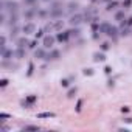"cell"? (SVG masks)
<instances>
[{"label":"cell","mask_w":132,"mask_h":132,"mask_svg":"<svg viewBox=\"0 0 132 132\" xmlns=\"http://www.w3.org/2000/svg\"><path fill=\"white\" fill-rule=\"evenodd\" d=\"M50 17L51 19H59V17H62L64 16V10H62V6L59 5V3H54L51 8H50Z\"/></svg>","instance_id":"1"},{"label":"cell","mask_w":132,"mask_h":132,"mask_svg":"<svg viewBox=\"0 0 132 132\" xmlns=\"http://www.w3.org/2000/svg\"><path fill=\"white\" fill-rule=\"evenodd\" d=\"M6 10L10 13H17L19 11V3L17 2H2V13H5Z\"/></svg>","instance_id":"2"},{"label":"cell","mask_w":132,"mask_h":132,"mask_svg":"<svg viewBox=\"0 0 132 132\" xmlns=\"http://www.w3.org/2000/svg\"><path fill=\"white\" fill-rule=\"evenodd\" d=\"M84 22V16L82 14H79V13H76V14H73L72 17H70V20H69V23L72 25V27H78L79 23H82Z\"/></svg>","instance_id":"3"},{"label":"cell","mask_w":132,"mask_h":132,"mask_svg":"<svg viewBox=\"0 0 132 132\" xmlns=\"http://www.w3.org/2000/svg\"><path fill=\"white\" fill-rule=\"evenodd\" d=\"M36 101H37V96H36V95H28V96L20 103V104H22L23 107L30 109V107H33V106H34V103H36Z\"/></svg>","instance_id":"4"},{"label":"cell","mask_w":132,"mask_h":132,"mask_svg":"<svg viewBox=\"0 0 132 132\" xmlns=\"http://www.w3.org/2000/svg\"><path fill=\"white\" fill-rule=\"evenodd\" d=\"M22 31H23V34H25V36L33 34V33H36V25H34L33 22H27V23L22 27Z\"/></svg>","instance_id":"5"},{"label":"cell","mask_w":132,"mask_h":132,"mask_svg":"<svg viewBox=\"0 0 132 132\" xmlns=\"http://www.w3.org/2000/svg\"><path fill=\"white\" fill-rule=\"evenodd\" d=\"M54 40H56V37H53V36H50V34L44 36V40H42V45H44V48H53V45H54Z\"/></svg>","instance_id":"6"},{"label":"cell","mask_w":132,"mask_h":132,"mask_svg":"<svg viewBox=\"0 0 132 132\" xmlns=\"http://www.w3.org/2000/svg\"><path fill=\"white\" fill-rule=\"evenodd\" d=\"M70 37H72V36H70V33H69V31H61V33H57V34H56V40H57V42H61V44H62V42H64V44H65V42H69V39H70Z\"/></svg>","instance_id":"7"},{"label":"cell","mask_w":132,"mask_h":132,"mask_svg":"<svg viewBox=\"0 0 132 132\" xmlns=\"http://www.w3.org/2000/svg\"><path fill=\"white\" fill-rule=\"evenodd\" d=\"M34 16H37V11H36V8H34V6H30V8H28V10H25V13H23L25 20H31Z\"/></svg>","instance_id":"8"},{"label":"cell","mask_w":132,"mask_h":132,"mask_svg":"<svg viewBox=\"0 0 132 132\" xmlns=\"http://www.w3.org/2000/svg\"><path fill=\"white\" fill-rule=\"evenodd\" d=\"M59 57H61V51H59V50H56V48H53V50L47 54L45 61H57Z\"/></svg>","instance_id":"9"},{"label":"cell","mask_w":132,"mask_h":132,"mask_svg":"<svg viewBox=\"0 0 132 132\" xmlns=\"http://www.w3.org/2000/svg\"><path fill=\"white\" fill-rule=\"evenodd\" d=\"M106 34H107L109 37H112L113 40H117V39H118V34H120V30H118L117 27H110V28H109V31H107Z\"/></svg>","instance_id":"10"},{"label":"cell","mask_w":132,"mask_h":132,"mask_svg":"<svg viewBox=\"0 0 132 132\" xmlns=\"http://www.w3.org/2000/svg\"><path fill=\"white\" fill-rule=\"evenodd\" d=\"M47 51H45V48H36L34 50V57H37V59H45L47 57Z\"/></svg>","instance_id":"11"},{"label":"cell","mask_w":132,"mask_h":132,"mask_svg":"<svg viewBox=\"0 0 132 132\" xmlns=\"http://www.w3.org/2000/svg\"><path fill=\"white\" fill-rule=\"evenodd\" d=\"M13 57H14V50H8V48H6V50L2 53V59H3V61H11Z\"/></svg>","instance_id":"12"},{"label":"cell","mask_w":132,"mask_h":132,"mask_svg":"<svg viewBox=\"0 0 132 132\" xmlns=\"http://www.w3.org/2000/svg\"><path fill=\"white\" fill-rule=\"evenodd\" d=\"M106 59H107V57H106L104 51H103V53H100V51L93 53V61H95V62H104Z\"/></svg>","instance_id":"13"},{"label":"cell","mask_w":132,"mask_h":132,"mask_svg":"<svg viewBox=\"0 0 132 132\" xmlns=\"http://www.w3.org/2000/svg\"><path fill=\"white\" fill-rule=\"evenodd\" d=\"M28 44H30V40L23 36V37H19V39H16V45L17 47H22V48H25V45L28 47Z\"/></svg>","instance_id":"14"},{"label":"cell","mask_w":132,"mask_h":132,"mask_svg":"<svg viewBox=\"0 0 132 132\" xmlns=\"http://www.w3.org/2000/svg\"><path fill=\"white\" fill-rule=\"evenodd\" d=\"M22 57H25V50L22 47H17L14 50V59H22Z\"/></svg>","instance_id":"15"},{"label":"cell","mask_w":132,"mask_h":132,"mask_svg":"<svg viewBox=\"0 0 132 132\" xmlns=\"http://www.w3.org/2000/svg\"><path fill=\"white\" fill-rule=\"evenodd\" d=\"M118 6H120V2H118V0H112V2H109V3H107L106 11H113V10H117Z\"/></svg>","instance_id":"16"},{"label":"cell","mask_w":132,"mask_h":132,"mask_svg":"<svg viewBox=\"0 0 132 132\" xmlns=\"http://www.w3.org/2000/svg\"><path fill=\"white\" fill-rule=\"evenodd\" d=\"M112 25L110 23H107V22H103V23H100V34H106L107 31H109V28H110Z\"/></svg>","instance_id":"17"},{"label":"cell","mask_w":132,"mask_h":132,"mask_svg":"<svg viewBox=\"0 0 132 132\" xmlns=\"http://www.w3.org/2000/svg\"><path fill=\"white\" fill-rule=\"evenodd\" d=\"M36 117H37L39 120H42V118H54L56 113H53V112H40V113H37Z\"/></svg>","instance_id":"18"},{"label":"cell","mask_w":132,"mask_h":132,"mask_svg":"<svg viewBox=\"0 0 132 132\" xmlns=\"http://www.w3.org/2000/svg\"><path fill=\"white\" fill-rule=\"evenodd\" d=\"M78 8H79V5H78L76 2H72V3H69L67 11H69L70 14H73V13H76V11H78Z\"/></svg>","instance_id":"19"},{"label":"cell","mask_w":132,"mask_h":132,"mask_svg":"<svg viewBox=\"0 0 132 132\" xmlns=\"http://www.w3.org/2000/svg\"><path fill=\"white\" fill-rule=\"evenodd\" d=\"M5 50H6V37L2 36V37H0V54H2Z\"/></svg>","instance_id":"20"},{"label":"cell","mask_w":132,"mask_h":132,"mask_svg":"<svg viewBox=\"0 0 132 132\" xmlns=\"http://www.w3.org/2000/svg\"><path fill=\"white\" fill-rule=\"evenodd\" d=\"M17 13H11V17H10V25L11 27H16L17 25Z\"/></svg>","instance_id":"21"},{"label":"cell","mask_w":132,"mask_h":132,"mask_svg":"<svg viewBox=\"0 0 132 132\" xmlns=\"http://www.w3.org/2000/svg\"><path fill=\"white\" fill-rule=\"evenodd\" d=\"M126 17H124V11H117L115 13V20L117 22H123Z\"/></svg>","instance_id":"22"},{"label":"cell","mask_w":132,"mask_h":132,"mask_svg":"<svg viewBox=\"0 0 132 132\" xmlns=\"http://www.w3.org/2000/svg\"><path fill=\"white\" fill-rule=\"evenodd\" d=\"M82 75L84 76H93L95 75V70L90 69V67H86V69H82Z\"/></svg>","instance_id":"23"},{"label":"cell","mask_w":132,"mask_h":132,"mask_svg":"<svg viewBox=\"0 0 132 132\" xmlns=\"http://www.w3.org/2000/svg\"><path fill=\"white\" fill-rule=\"evenodd\" d=\"M22 130H25V132H28V130H34V132H37V130H40V127H39V126H33V124H30V126H23Z\"/></svg>","instance_id":"24"},{"label":"cell","mask_w":132,"mask_h":132,"mask_svg":"<svg viewBox=\"0 0 132 132\" xmlns=\"http://www.w3.org/2000/svg\"><path fill=\"white\" fill-rule=\"evenodd\" d=\"M70 81H73V76L65 78V79H61V86H62V87H69V86H70Z\"/></svg>","instance_id":"25"},{"label":"cell","mask_w":132,"mask_h":132,"mask_svg":"<svg viewBox=\"0 0 132 132\" xmlns=\"http://www.w3.org/2000/svg\"><path fill=\"white\" fill-rule=\"evenodd\" d=\"M76 93H78V87H72V89H69V92H67V98H73Z\"/></svg>","instance_id":"26"},{"label":"cell","mask_w":132,"mask_h":132,"mask_svg":"<svg viewBox=\"0 0 132 132\" xmlns=\"http://www.w3.org/2000/svg\"><path fill=\"white\" fill-rule=\"evenodd\" d=\"M33 73H34V64L30 62V64H28V70H27V76L30 78V76H33Z\"/></svg>","instance_id":"27"},{"label":"cell","mask_w":132,"mask_h":132,"mask_svg":"<svg viewBox=\"0 0 132 132\" xmlns=\"http://www.w3.org/2000/svg\"><path fill=\"white\" fill-rule=\"evenodd\" d=\"M17 33H19V27H17V25H16V27H11V33H10V36H11L13 39L17 37Z\"/></svg>","instance_id":"28"},{"label":"cell","mask_w":132,"mask_h":132,"mask_svg":"<svg viewBox=\"0 0 132 132\" xmlns=\"http://www.w3.org/2000/svg\"><path fill=\"white\" fill-rule=\"evenodd\" d=\"M82 104H84V100H78V101H76V107H75L76 113H79V112L82 110Z\"/></svg>","instance_id":"29"},{"label":"cell","mask_w":132,"mask_h":132,"mask_svg":"<svg viewBox=\"0 0 132 132\" xmlns=\"http://www.w3.org/2000/svg\"><path fill=\"white\" fill-rule=\"evenodd\" d=\"M37 16H39V17H47V16H50V13L45 11V10H39V11H37Z\"/></svg>","instance_id":"30"},{"label":"cell","mask_w":132,"mask_h":132,"mask_svg":"<svg viewBox=\"0 0 132 132\" xmlns=\"http://www.w3.org/2000/svg\"><path fill=\"white\" fill-rule=\"evenodd\" d=\"M36 47H37V39H34V40H31V42L28 44V48H30V50H36Z\"/></svg>","instance_id":"31"},{"label":"cell","mask_w":132,"mask_h":132,"mask_svg":"<svg viewBox=\"0 0 132 132\" xmlns=\"http://www.w3.org/2000/svg\"><path fill=\"white\" fill-rule=\"evenodd\" d=\"M8 118H11V115L10 113H6V112H0V120H8Z\"/></svg>","instance_id":"32"},{"label":"cell","mask_w":132,"mask_h":132,"mask_svg":"<svg viewBox=\"0 0 132 132\" xmlns=\"http://www.w3.org/2000/svg\"><path fill=\"white\" fill-rule=\"evenodd\" d=\"M36 2H37V0H23V3H25L27 6H34Z\"/></svg>","instance_id":"33"},{"label":"cell","mask_w":132,"mask_h":132,"mask_svg":"<svg viewBox=\"0 0 132 132\" xmlns=\"http://www.w3.org/2000/svg\"><path fill=\"white\" fill-rule=\"evenodd\" d=\"M69 33H70V36H75V37H78V36H79V33H81V31H79V30H78V28H75V30H70V31H69Z\"/></svg>","instance_id":"34"},{"label":"cell","mask_w":132,"mask_h":132,"mask_svg":"<svg viewBox=\"0 0 132 132\" xmlns=\"http://www.w3.org/2000/svg\"><path fill=\"white\" fill-rule=\"evenodd\" d=\"M109 48H110V44H109V42H103V44H101V50H103V51H107Z\"/></svg>","instance_id":"35"},{"label":"cell","mask_w":132,"mask_h":132,"mask_svg":"<svg viewBox=\"0 0 132 132\" xmlns=\"http://www.w3.org/2000/svg\"><path fill=\"white\" fill-rule=\"evenodd\" d=\"M132 6V0H123V8H130Z\"/></svg>","instance_id":"36"},{"label":"cell","mask_w":132,"mask_h":132,"mask_svg":"<svg viewBox=\"0 0 132 132\" xmlns=\"http://www.w3.org/2000/svg\"><path fill=\"white\" fill-rule=\"evenodd\" d=\"M8 84H10V81H8L6 78H3V79H0V87H2V89H3V87H6Z\"/></svg>","instance_id":"37"},{"label":"cell","mask_w":132,"mask_h":132,"mask_svg":"<svg viewBox=\"0 0 132 132\" xmlns=\"http://www.w3.org/2000/svg\"><path fill=\"white\" fill-rule=\"evenodd\" d=\"M44 33H45V30H39L37 33H34V36H36V39H39V37H42V36H44Z\"/></svg>","instance_id":"38"},{"label":"cell","mask_w":132,"mask_h":132,"mask_svg":"<svg viewBox=\"0 0 132 132\" xmlns=\"http://www.w3.org/2000/svg\"><path fill=\"white\" fill-rule=\"evenodd\" d=\"M62 25H64V23H62V20L56 22V23H54V30H61V28H62Z\"/></svg>","instance_id":"39"},{"label":"cell","mask_w":132,"mask_h":132,"mask_svg":"<svg viewBox=\"0 0 132 132\" xmlns=\"http://www.w3.org/2000/svg\"><path fill=\"white\" fill-rule=\"evenodd\" d=\"M104 73H106V75H110V73H112V67L106 65V67H104Z\"/></svg>","instance_id":"40"},{"label":"cell","mask_w":132,"mask_h":132,"mask_svg":"<svg viewBox=\"0 0 132 132\" xmlns=\"http://www.w3.org/2000/svg\"><path fill=\"white\" fill-rule=\"evenodd\" d=\"M6 22V16H5V13H2V16H0V23H5Z\"/></svg>","instance_id":"41"},{"label":"cell","mask_w":132,"mask_h":132,"mask_svg":"<svg viewBox=\"0 0 132 132\" xmlns=\"http://www.w3.org/2000/svg\"><path fill=\"white\" fill-rule=\"evenodd\" d=\"M124 23H126V25H127V27H132V17H127V19H126V22H124Z\"/></svg>","instance_id":"42"},{"label":"cell","mask_w":132,"mask_h":132,"mask_svg":"<svg viewBox=\"0 0 132 132\" xmlns=\"http://www.w3.org/2000/svg\"><path fill=\"white\" fill-rule=\"evenodd\" d=\"M107 86H109V87H113V86H115V81H113V79H109V81H107Z\"/></svg>","instance_id":"43"},{"label":"cell","mask_w":132,"mask_h":132,"mask_svg":"<svg viewBox=\"0 0 132 132\" xmlns=\"http://www.w3.org/2000/svg\"><path fill=\"white\" fill-rule=\"evenodd\" d=\"M121 112H123V113H126V112H129V107H127V106H124V107H121Z\"/></svg>","instance_id":"44"},{"label":"cell","mask_w":132,"mask_h":132,"mask_svg":"<svg viewBox=\"0 0 132 132\" xmlns=\"http://www.w3.org/2000/svg\"><path fill=\"white\" fill-rule=\"evenodd\" d=\"M90 2H92V3L95 5V3H98V2H101V0H90Z\"/></svg>","instance_id":"45"},{"label":"cell","mask_w":132,"mask_h":132,"mask_svg":"<svg viewBox=\"0 0 132 132\" xmlns=\"http://www.w3.org/2000/svg\"><path fill=\"white\" fill-rule=\"evenodd\" d=\"M103 2H106V3H109V2H112V0H103Z\"/></svg>","instance_id":"46"},{"label":"cell","mask_w":132,"mask_h":132,"mask_svg":"<svg viewBox=\"0 0 132 132\" xmlns=\"http://www.w3.org/2000/svg\"><path fill=\"white\" fill-rule=\"evenodd\" d=\"M44 2H50V0H44Z\"/></svg>","instance_id":"47"},{"label":"cell","mask_w":132,"mask_h":132,"mask_svg":"<svg viewBox=\"0 0 132 132\" xmlns=\"http://www.w3.org/2000/svg\"><path fill=\"white\" fill-rule=\"evenodd\" d=\"M130 65H132V62H130Z\"/></svg>","instance_id":"48"}]
</instances>
